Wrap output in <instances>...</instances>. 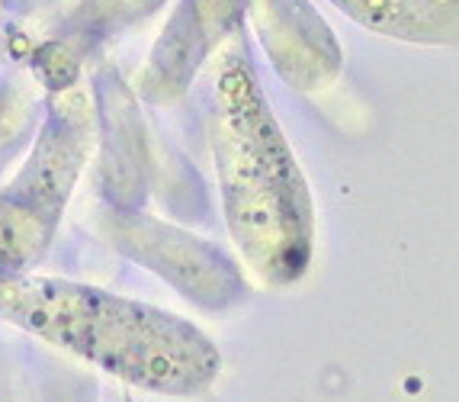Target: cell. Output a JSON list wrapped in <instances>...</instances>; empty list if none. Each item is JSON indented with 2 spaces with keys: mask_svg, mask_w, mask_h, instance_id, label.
<instances>
[{
  "mask_svg": "<svg viewBox=\"0 0 459 402\" xmlns=\"http://www.w3.org/2000/svg\"><path fill=\"white\" fill-rule=\"evenodd\" d=\"M36 68L48 87H68L77 78V58L62 42H48L36 52Z\"/></svg>",
  "mask_w": 459,
  "mask_h": 402,
  "instance_id": "obj_9",
  "label": "cell"
},
{
  "mask_svg": "<svg viewBox=\"0 0 459 402\" xmlns=\"http://www.w3.org/2000/svg\"><path fill=\"white\" fill-rule=\"evenodd\" d=\"M158 0H87L81 16H77V32L81 36H107L109 30H119L135 16L154 10Z\"/></svg>",
  "mask_w": 459,
  "mask_h": 402,
  "instance_id": "obj_8",
  "label": "cell"
},
{
  "mask_svg": "<svg viewBox=\"0 0 459 402\" xmlns=\"http://www.w3.org/2000/svg\"><path fill=\"white\" fill-rule=\"evenodd\" d=\"M0 316L154 393H199L222 363L212 341L186 319L58 277L4 274Z\"/></svg>",
  "mask_w": 459,
  "mask_h": 402,
  "instance_id": "obj_1",
  "label": "cell"
},
{
  "mask_svg": "<svg viewBox=\"0 0 459 402\" xmlns=\"http://www.w3.org/2000/svg\"><path fill=\"white\" fill-rule=\"evenodd\" d=\"M84 152V123L71 113H55L30 164L0 200V277L23 271L46 251Z\"/></svg>",
  "mask_w": 459,
  "mask_h": 402,
  "instance_id": "obj_3",
  "label": "cell"
},
{
  "mask_svg": "<svg viewBox=\"0 0 459 402\" xmlns=\"http://www.w3.org/2000/svg\"><path fill=\"white\" fill-rule=\"evenodd\" d=\"M212 148L225 219L245 261L273 286L299 280L315 245L312 197L245 55H229L215 84Z\"/></svg>",
  "mask_w": 459,
  "mask_h": 402,
  "instance_id": "obj_2",
  "label": "cell"
},
{
  "mask_svg": "<svg viewBox=\"0 0 459 402\" xmlns=\"http://www.w3.org/2000/svg\"><path fill=\"white\" fill-rule=\"evenodd\" d=\"M238 20H241V0H184L154 46L138 91L158 103L180 97L212 46Z\"/></svg>",
  "mask_w": 459,
  "mask_h": 402,
  "instance_id": "obj_5",
  "label": "cell"
},
{
  "mask_svg": "<svg viewBox=\"0 0 459 402\" xmlns=\"http://www.w3.org/2000/svg\"><path fill=\"white\" fill-rule=\"evenodd\" d=\"M360 26L408 42H456V0H334Z\"/></svg>",
  "mask_w": 459,
  "mask_h": 402,
  "instance_id": "obj_7",
  "label": "cell"
},
{
  "mask_svg": "<svg viewBox=\"0 0 459 402\" xmlns=\"http://www.w3.org/2000/svg\"><path fill=\"white\" fill-rule=\"evenodd\" d=\"M264 48L296 87H325L341 68V48L308 0H257Z\"/></svg>",
  "mask_w": 459,
  "mask_h": 402,
  "instance_id": "obj_6",
  "label": "cell"
},
{
  "mask_svg": "<svg viewBox=\"0 0 459 402\" xmlns=\"http://www.w3.org/2000/svg\"><path fill=\"white\" fill-rule=\"evenodd\" d=\"M109 239L126 255L168 277L203 306H212V310L225 306L245 290L229 258L174 225L154 223L148 216H132V213H116L109 223Z\"/></svg>",
  "mask_w": 459,
  "mask_h": 402,
  "instance_id": "obj_4",
  "label": "cell"
}]
</instances>
